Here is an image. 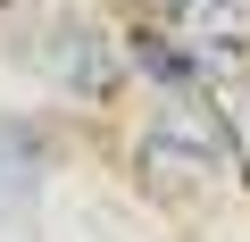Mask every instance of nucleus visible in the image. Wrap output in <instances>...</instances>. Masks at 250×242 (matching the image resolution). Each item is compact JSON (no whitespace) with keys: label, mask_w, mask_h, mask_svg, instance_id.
<instances>
[{"label":"nucleus","mask_w":250,"mask_h":242,"mask_svg":"<svg viewBox=\"0 0 250 242\" xmlns=\"http://www.w3.org/2000/svg\"><path fill=\"white\" fill-rule=\"evenodd\" d=\"M217 151H225V134L208 126V117H159V126L142 134V151H134V167H142L150 200H167V209H208V192H217Z\"/></svg>","instance_id":"nucleus-1"},{"label":"nucleus","mask_w":250,"mask_h":242,"mask_svg":"<svg viewBox=\"0 0 250 242\" xmlns=\"http://www.w3.org/2000/svg\"><path fill=\"white\" fill-rule=\"evenodd\" d=\"M159 9H167V34H175L200 67L250 59V0H159Z\"/></svg>","instance_id":"nucleus-2"},{"label":"nucleus","mask_w":250,"mask_h":242,"mask_svg":"<svg viewBox=\"0 0 250 242\" xmlns=\"http://www.w3.org/2000/svg\"><path fill=\"white\" fill-rule=\"evenodd\" d=\"M42 67H50L75 100H108V92H117V50H108L92 25H59V34L42 42Z\"/></svg>","instance_id":"nucleus-3"},{"label":"nucleus","mask_w":250,"mask_h":242,"mask_svg":"<svg viewBox=\"0 0 250 242\" xmlns=\"http://www.w3.org/2000/svg\"><path fill=\"white\" fill-rule=\"evenodd\" d=\"M25 134H0V217H25V200H34V176H42V159L34 151H17Z\"/></svg>","instance_id":"nucleus-4"}]
</instances>
